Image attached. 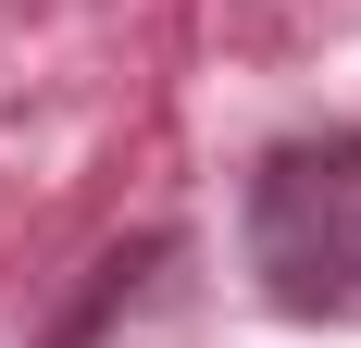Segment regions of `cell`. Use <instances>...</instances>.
<instances>
[{
  "label": "cell",
  "instance_id": "obj_1",
  "mask_svg": "<svg viewBox=\"0 0 361 348\" xmlns=\"http://www.w3.org/2000/svg\"><path fill=\"white\" fill-rule=\"evenodd\" d=\"M250 274L299 323H361V137L349 125L262 149V174H250Z\"/></svg>",
  "mask_w": 361,
  "mask_h": 348
}]
</instances>
